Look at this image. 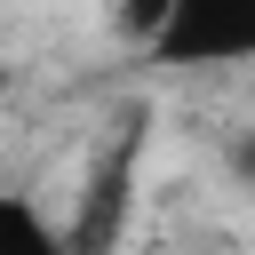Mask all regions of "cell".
Masks as SVG:
<instances>
[{"instance_id": "1", "label": "cell", "mask_w": 255, "mask_h": 255, "mask_svg": "<svg viewBox=\"0 0 255 255\" xmlns=\"http://www.w3.org/2000/svg\"><path fill=\"white\" fill-rule=\"evenodd\" d=\"M112 24L159 72H247L255 64V0H112Z\"/></svg>"}, {"instance_id": "2", "label": "cell", "mask_w": 255, "mask_h": 255, "mask_svg": "<svg viewBox=\"0 0 255 255\" xmlns=\"http://www.w3.org/2000/svg\"><path fill=\"white\" fill-rule=\"evenodd\" d=\"M0 255H72V223L32 183H0Z\"/></svg>"}, {"instance_id": "3", "label": "cell", "mask_w": 255, "mask_h": 255, "mask_svg": "<svg viewBox=\"0 0 255 255\" xmlns=\"http://www.w3.org/2000/svg\"><path fill=\"white\" fill-rule=\"evenodd\" d=\"M0 8H32V0H0Z\"/></svg>"}]
</instances>
